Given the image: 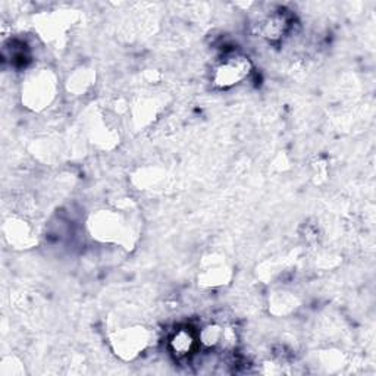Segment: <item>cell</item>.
Here are the masks:
<instances>
[{"label":"cell","instance_id":"1","mask_svg":"<svg viewBox=\"0 0 376 376\" xmlns=\"http://www.w3.org/2000/svg\"><path fill=\"white\" fill-rule=\"evenodd\" d=\"M171 350L178 359L190 356L197 345L196 333L190 328H179L171 338Z\"/></svg>","mask_w":376,"mask_h":376},{"label":"cell","instance_id":"2","mask_svg":"<svg viewBox=\"0 0 376 376\" xmlns=\"http://www.w3.org/2000/svg\"><path fill=\"white\" fill-rule=\"evenodd\" d=\"M247 64L243 60V57H234L231 60L225 62L221 65V68L216 72V81L221 86H231L237 84V82L245 75Z\"/></svg>","mask_w":376,"mask_h":376}]
</instances>
